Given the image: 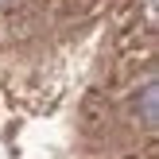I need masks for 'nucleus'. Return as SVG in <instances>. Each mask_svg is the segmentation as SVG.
Segmentation results:
<instances>
[{
    "instance_id": "nucleus-1",
    "label": "nucleus",
    "mask_w": 159,
    "mask_h": 159,
    "mask_svg": "<svg viewBox=\"0 0 159 159\" xmlns=\"http://www.w3.org/2000/svg\"><path fill=\"white\" fill-rule=\"evenodd\" d=\"M0 159H159L152 0H0Z\"/></svg>"
}]
</instances>
